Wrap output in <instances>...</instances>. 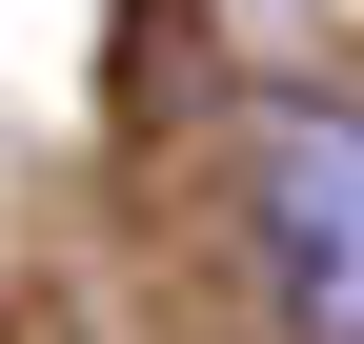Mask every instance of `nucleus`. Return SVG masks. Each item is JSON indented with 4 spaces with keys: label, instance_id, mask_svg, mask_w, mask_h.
I'll list each match as a JSON object with an SVG mask.
<instances>
[{
    "label": "nucleus",
    "instance_id": "f257e3e1",
    "mask_svg": "<svg viewBox=\"0 0 364 344\" xmlns=\"http://www.w3.org/2000/svg\"><path fill=\"white\" fill-rule=\"evenodd\" d=\"M243 243H263V284H284L304 344H364V102L284 81L243 122Z\"/></svg>",
    "mask_w": 364,
    "mask_h": 344
}]
</instances>
